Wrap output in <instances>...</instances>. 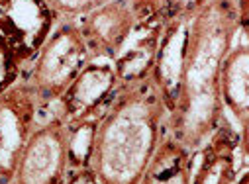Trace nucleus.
I'll use <instances>...</instances> for the list:
<instances>
[{
    "label": "nucleus",
    "instance_id": "1",
    "mask_svg": "<svg viewBox=\"0 0 249 184\" xmlns=\"http://www.w3.org/2000/svg\"><path fill=\"white\" fill-rule=\"evenodd\" d=\"M237 32V0H208L163 28L149 79L167 106L169 135L193 153L222 126V67Z\"/></svg>",
    "mask_w": 249,
    "mask_h": 184
},
{
    "label": "nucleus",
    "instance_id": "2",
    "mask_svg": "<svg viewBox=\"0 0 249 184\" xmlns=\"http://www.w3.org/2000/svg\"><path fill=\"white\" fill-rule=\"evenodd\" d=\"M167 106L151 79L120 84L100 117L90 168L100 184H140L169 134Z\"/></svg>",
    "mask_w": 249,
    "mask_h": 184
},
{
    "label": "nucleus",
    "instance_id": "3",
    "mask_svg": "<svg viewBox=\"0 0 249 184\" xmlns=\"http://www.w3.org/2000/svg\"><path fill=\"white\" fill-rule=\"evenodd\" d=\"M92 61L83 32L75 20H59L39 55L24 73L41 108L55 106L69 84Z\"/></svg>",
    "mask_w": 249,
    "mask_h": 184
},
{
    "label": "nucleus",
    "instance_id": "4",
    "mask_svg": "<svg viewBox=\"0 0 249 184\" xmlns=\"http://www.w3.org/2000/svg\"><path fill=\"white\" fill-rule=\"evenodd\" d=\"M57 24L59 16L47 0H0V47L24 73Z\"/></svg>",
    "mask_w": 249,
    "mask_h": 184
},
{
    "label": "nucleus",
    "instance_id": "5",
    "mask_svg": "<svg viewBox=\"0 0 249 184\" xmlns=\"http://www.w3.org/2000/svg\"><path fill=\"white\" fill-rule=\"evenodd\" d=\"M41 110L24 79L0 94V184H14L20 157L41 124Z\"/></svg>",
    "mask_w": 249,
    "mask_h": 184
},
{
    "label": "nucleus",
    "instance_id": "6",
    "mask_svg": "<svg viewBox=\"0 0 249 184\" xmlns=\"http://www.w3.org/2000/svg\"><path fill=\"white\" fill-rule=\"evenodd\" d=\"M67 172V124L53 114L30 137L20 157L14 184H63Z\"/></svg>",
    "mask_w": 249,
    "mask_h": 184
},
{
    "label": "nucleus",
    "instance_id": "7",
    "mask_svg": "<svg viewBox=\"0 0 249 184\" xmlns=\"http://www.w3.org/2000/svg\"><path fill=\"white\" fill-rule=\"evenodd\" d=\"M118 86L120 81L110 61L92 59L59 98L55 114L67 124L87 117H102Z\"/></svg>",
    "mask_w": 249,
    "mask_h": 184
},
{
    "label": "nucleus",
    "instance_id": "8",
    "mask_svg": "<svg viewBox=\"0 0 249 184\" xmlns=\"http://www.w3.org/2000/svg\"><path fill=\"white\" fill-rule=\"evenodd\" d=\"M92 59L112 61L138 26L132 0H108L102 6L75 18Z\"/></svg>",
    "mask_w": 249,
    "mask_h": 184
},
{
    "label": "nucleus",
    "instance_id": "9",
    "mask_svg": "<svg viewBox=\"0 0 249 184\" xmlns=\"http://www.w3.org/2000/svg\"><path fill=\"white\" fill-rule=\"evenodd\" d=\"M222 104L237 124L239 151L249 161V41L231 47L222 67Z\"/></svg>",
    "mask_w": 249,
    "mask_h": 184
},
{
    "label": "nucleus",
    "instance_id": "10",
    "mask_svg": "<svg viewBox=\"0 0 249 184\" xmlns=\"http://www.w3.org/2000/svg\"><path fill=\"white\" fill-rule=\"evenodd\" d=\"M237 134L222 124L196 151L191 184H233L237 178Z\"/></svg>",
    "mask_w": 249,
    "mask_h": 184
},
{
    "label": "nucleus",
    "instance_id": "11",
    "mask_svg": "<svg viewBox=\"0 0 249 184\" xmlns=\"http://www.w3.org/2000/svg\"><path fill=\"white\" fill-rule=\"evenodd\" d=\"M195 155L167 134L140 184H191Z\"/></svg>",
    "mask_w": 249,
    "mask_h": 184
},
{
    "label": "nucleus",
    "instance_id": "12",
    "mask_svg": "<svg viewBox=\"0 0 249 184\" xmlns=\"http://www.w3.org/2000/svg\"><path fill=\"white\" fill-rule=\"evenodd\" d=\"M67 124V121H65ZM100 117H87L67 124V161L69 170L89 168L92 163V149Z\"/></svg>",
    "mask_w": 249,
    "mask_h": 184
},
{
    "label": "nucleus",
    "instance_id": "13",
    "mask_svg": "<svg viewBox=\"0 0 249 184\" xmlns=\"http://www.w3.org/2000/svg\"><path fill=\"white\" fill-rule=\"evenodd\" d=\"M22 77H24V69L0 47V94H4L14 84H18Z\"/></svg>",
    "mask_w": 249,
    "mask_h": 184
},
{
    "label": "nucleus",
    "instance_id": "14",
    "mask_svg": "<svg viewBox=\"0 0 249 184\" xmlns=\"http://www.w3.org/2000/svg\"><path fill=\"white\" fill-rule=\"evenodd\" d=\"M63 184H100L98 176L94 174V170L89 168H73L67 172Z\"/></svg>",
    "mask_w": 249,
    "mask_h": 184
},
{
    "label": "nucleus",
    "instance_id": "15",
    "mask_svg": "<svg viewBox=\"0 0 249 184\" xmlns=\"http://www.w3.org/2000/svg\"><path fill=\"white\" fill-rule=\"evenodd\" d=\"M237 14H239V30L249 41V0H237Z\"/></svg>",
    "mask_w": 249,
    "mask_h": 184
},
{
    "label": "nucleus",
    "instance_id": "16",
    "mask_svg": "<svg viewBox=\"0 0 249 184\" xmlns=\"http://www.w3.org/2000/svg\"><path fill=\"white\" fill-rule=\"evenodd\" d=\"M233 184H249V168L245 170V172H241L237 178H235V182Z\"/></svg>",
    "mask_w": 249,
    "mask_h": 184
}]
</instances>
